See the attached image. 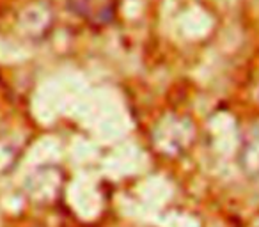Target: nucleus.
<instances>
[{
    "label": "nucleus",
    "mask_w": 259,
    "mask_h": 227,
    "mask_svg": "<svg viewBox=\"0 0 259 227\" xmlns=\"http://www.w3.org/2000/svg\"><path fill=\"white\" fill-rule=\"evenodd\" d=\"M197 139V131L192 119L185 116H169L162 117L153 130V144L160 155L176 158L188 151Z\"/></svg>",
    "instance_id": "1"
},
{
    "label": "nucleus",
    "mask_w": 259,
    "mask_h": 227,
    "mask_svg": "<svg viewBox=\"0 0 259 227\" xmlns=\"http://www.w3.org/2000/svg\"><path fill=\"white\" fill-rule=\"evenodd\" d=\"M238 165L252 181H259V128L250 130L238 149Z\"/></svg>",
    "instance_id": "2"
},
{
    "label": "nucleus",
    "mask_w": 259,
    "mask_h": 227,
    "mask_svg": "<svg viewBox=\"0 0 259 227\" xmlns=\"http://www.w3.org/2000/svg\"><path fill=\"white\" fill-rule=\"evenodd\" d=\"M91 2L93 0H69V8L73 13L80 16H87L91 15Z\"/></svg>",
    "instance_id": "3"
}]
</instances>
